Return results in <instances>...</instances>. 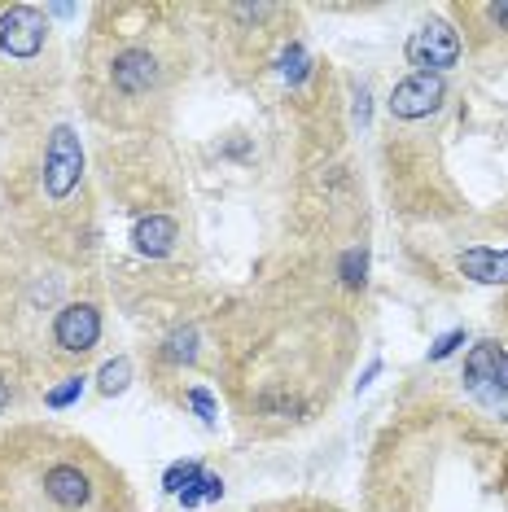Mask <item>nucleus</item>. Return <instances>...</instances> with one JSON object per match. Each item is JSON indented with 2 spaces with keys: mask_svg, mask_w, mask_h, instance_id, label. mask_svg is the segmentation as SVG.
<instances>
[{
  "mask_svg": "<svg viewBox=\"0 0 508 512\" xmlns=\"http://www.w3.org/2000/svg\"><path fill=\"white\" fill-rule=\"evenodd\" d=\"M460 342H465V329H452V333H443V337H438V342L430 346V359H434V364H438V359H447V355H452Z\"/></svg>",
  "mask_w": 508,
  "mask_h": 512,
  "instance_id": "16",
  "label": "nucleus"
},
{
  "mask_svg": "<svg viewBox=\"0 0 508 512\" xmlns=\"http://www.w3.org/2000/svg\"><path fill=\"white\" fill-rule=\"evenodd\" d=\"M364 263H368V254L364 250H351L346 254V263H342V272H346V281H364Z\"/></svg>",
  "mask_w": 508,
  "mask_h": 512,
  "instance_id": "17",
  "label": "nucleus"
},
{
  "mask_svg": "<svg viewBox=\"0 0 508 512\" xmlns=\"http://www.w3.org/2000/svg\"><path fill=\"white\" fill-rule=\"evenodd\" d=\"M460 386L473 403L482 407L495 421H508V351L495 342H478L465 355V372H460Z\"/></svg>",
  "mask_w": 508,
  "mask_h": 512,
  "instance_id": "1",
  "label": "nucleus"
},
{
  "mask_svg": "<svg viewBox=\"0 0 508 512\" xmlns=\"http://www.w3.org/2000/svg\"><path fill=\"white\" fill-rule=\"evenodd\" d=\"M79 394H84V377H66L57 390L44 394V403H49V407H71V403L79 399Z\"/></svg>",
  "mask_w": 508,
  "mask_h": 512,
  "instance_id": "14",
  "label": "nucleus"
},
{
  "mask_svg": "<svg viewBox=\"0 0 508 512\" xmlns=\"http://www.w3.org/2000/svg\"><path fill=\"white\" fill-rule=\"evenodd\" d=\"M460 272L469 281H482V285H508V250H465L460 254Z\"/></svg>",
  "mask_w": 508,
  "mask_h": 512,
  "instance_id": "10",
  "label": "nucleus"
},
{
  "mask_svg": "<svg viewBox=\"0 0 508 512\" xmlns=\"http://www.w3.org/2000/svg\"><path fill=\"white\" fill-rule=\"evenodd\" d=\"M482 18H487L491 27H508V0H504V5H487V9H482Z\"/></svg>",
  "mask_w": 508,
  "mask_h": 512,
  "instance_id": "20",
  "label": "nucleus"
},
{
  "mask_svg": "<svg viewBox=\"0 0 508 512\" xmlns=\"http://www.w3.org/2000/svg\"><path fill=\"white\" fill-rule=\"evenodd\" d=\"M53 342L62 346L66 355H88L92 346L101 342L97 307H92V302H71V307H62L53 320Z\"/></svg>",
  "mask_w": 508,
  "mask_h": 512,
  "instance_id": "4",
  "label": "nucleus"
},
{
  "mask_svg": "<svg viewBox=\"0 0 508 512\" xmlns=\"http://www.w3.org/2000/svg\"><path fill=\"white\" fill-rule=\"evenodd\" d=\"M193 346H198V333H193V329H180V333H171V337H167V351H163V355L180 364V359H193V355H198Z\"/></svg>",
  "mask_w": 508,
  "mask_h": 512,
  "instance_id": "13",
  "label": "nucleus"
},
{
  "mask_svg": "<svg viewBox=\"0 0 508 512\" xmlns=\"http://www.w3.org/2000/svg\"><path fill=\"white\" fill-rule=\"evenodd\" d=\"M176 237H180V224H176V219H167V215H149V219H141V224L132 228L136 250L149 254V259H163V254H171Z\"/></svg>",
  "mask_w": 508,
  "mask_h": 512,
  "instance_id": "9",
  "label": "nucleus"
},
{
  "mask_svg": "<svg viewBox=\"0 0 508 512\" xmlns=\"http://www.w3.org/2000/svg\"><path fill=\"white\" fill-rule=\"evenodd\" d=\"M127 377H132V364H127V359H114V364H106V368H101V394L127 390Z\"/></svg>",
  "mask_w": 508,
  "mask_h": 512,
  "instance_id": "12",
  "label": "nucleus"
},
{
  "mask_svg": "<svg viewBox=\"0 0 508 512\" xmlns=\"http://www.w3.org/2000/svg\"><path fill=\"white\" fill-rule=\"evenodd\" d=\"M110 84L123 92V97H145L149 88L158 84V62L149 49H123L110 62Z\"/></svg>",
  "mask_w": 508,
  "mask_h": 512,
  "instance_id": "7",
  "label": "nucleus"
},
{
  "mask_svg": "<svg viewBox=\"0 0 508 512\" xmlns=\"http://www.w3.org/2000/svg\"><path fill=\"white\" fill-rule=\"evenodd\" d=\"M443 97H447V88H443V79L438 75H412V79H403V84L390 92V119H425V114H434L438 106H443Z\"/></svg>",
  "mask_w": 508,
  "mask_h": 512,
  "instance_id": "6",
  "label": "nucleus"
},
{
  "mask_svg": "<svg viewBox=\"0 0 508 512\" xmlns=\"http://www.w3.org/2000/svg\"><path fill=\"white\" fill-rule=\"evenodd\" d=\"M189 403L198 407V416H202L206 425H215V399H211V394H206V390H193V394H189Z\"/></svg>",
  "mask_w": 508,
  "mask_h": 512,
  "instance_id": "18",
  "label": "nucleus"
},
{
  "mask_svg": "<svg viewBox=\"0 0 508 512\" xmlns=\"http://www.w3.org/2000/svg\"><path fill=\"white\" fill-rule=\"evenodd\" d=\"M198 477H202V464H198V460H189V464H171L167 477H163V486H167L171 495H180L184 486H193Z\"/></svg>",
  "mask_w": 508,
  "mask_h": 512,
  "instance_id": "11",
  "label": "nucleus"
},
{
  "mask_svg": "<svg viewBox=\"0 0 508 512\" xmlns=\"http://www.w3.org/2000/svg\"><path fill=\"white\" fill-rule=\"evenodd\" d=\"M9 407V390H5V381H0V412Z\"/></svg>",
  "mask_w": 508,
  "mask_h": 512,
  "instance_id": "21",
  "label": "nucleus"
},
{
  "mask_svg": "<svg viewBox=\"0 0 508 512\" xmlns=\"http://www.w3.org/2000/svg\"><path fill=\"white\" fill-rule=\"evenodd\" d=\"M307 75H311V62H307L303 44H290V53H285V79H290V84H303Z\"/></svg>",
  "mask_w": 508,
  "mask_h": 512,
  "instance_id": "15",
  "label": "nucleus"
},
{
  "mask_svg": "<svg viewBox=\"0 0 508 512\" xmlns=\"http://www.w3.org/2000/svg\"><path fill=\"white\" fill-rule=\"evenodd\" d=\"M408 62L421 66V75H438V71H447V66H456L460 62V36H456L452 22L434 18V22H425L421 31H412Z\"/></svg>",
  "mask_w": 508,
  "mask_h": 512,
  "instance_id": "3",
  "label": "nucleus"
},
{
  "mask_svg": "<svg viewBox=\"0 0 508 512\" xmlns=\"http://www.w3.org/2000/svg\"><path fill=\"white\" fill-rule=\"evenodd\" d=\"M202 499H224V477L202 473Z\"/></svg>",
  "mask_w": 508,
  "mask_h": 512,
  "instance_id": "19",
  "label": "nucleus"
},
{
  "mask_svg": "<svg viewBox=\"0 0 508 512\" xmlns=\"http://www.w3.org/2000/svg\"><path fill=\"white\" fill-rule=\"evenodd\" d=\"M0 49L9 57H36L44 49V18L40 9L31 5H9L5 14H0Z\"/></svg>",
  "mask_w": 508,
  "mask_h": 512,
  "instance_id": "5",
  "label": "nucleus"
},
{
  "mask_svg": "<svg viewBox=\"0 0 508 512\" xmlns=\"http://www.w3.org/2000/svg\"><path fill=\"white\" fill-rule=\"evenodd\" d=\"M79 176H84V145H79L71 127H53L49 149H44V193L53 202H62V197L75 193Z\"/></svg>",
  "mask_w": 508,
  "mask_h": 512,
  "instance_id": "2",
  "label": "nucleus"
},
{
  "mask_svg": "<svg viewBox=\"0 0 508 512\" xmlns=\"http://www.w3.org/2000/svg\"><path fill=\"white\" fill-rule=\"evenodd\" d=\"M44 495L53 499L57 508L66 512H79L92 499V486H88V473L79 469V464H53L49 473H44Z\"/></svg>",
  "mask_w": 508,
  "mask_h": 512,
  "instance_id": "8",
  "label": "nucleus"
}]
</instances>
